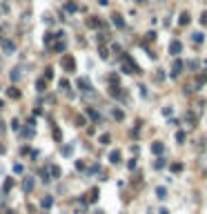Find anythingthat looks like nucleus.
I'll list each match as a JSON object with an SVG mask.
<instances>
[{
  "label": "nucleus",
  "mask_w": 207,
  "mask_h": 214,
  "mask_svg": "<svg viewBox=\"0 0 207 214\" xmlns=\"http://www.w3.org/2000/svg\"><path fill=\"white\" fill-rule=\"evenodd\" d=\"M123 71H125V74H138V71H140V67L136 65V60H134L129 54L123 56Z\"/></svg>",
  "instance_id": "f257e3e1"
},
{
  "label": "nucleus",
  "mask_w": 207,
  "mask_h": 214,
  "mask_svg": "<svg viewBox=\"0 0 207 214\" xmlns=\"http://www.w3.org/2000/svg\"><path fill=\"white\" fill-rule=\"evenodd\" d=\"M60 65H62V69H65V71H74V69H76V58L67 54V56H62Z\"/></svg>",
  "instance_id": "f03ea898"
},
{
  "label": "nucleus",
  "mask_w": 207,
  "mask_h": 214,
  "mask_svg": "<svg viewBox=\"0 0 207 214\" xmlns=\"http://www.w3.org/2000/svg\"><path fill=\"white\" fill-rule=\"evenodd\" d=\"M0 47H2V52H5V54H14V52H16V45L11 43V40H7V38L0 40Z\"/></svg>",
  "instance_id": "7ed1b4c3"
},
{
  "label": "nucleus",
  "mask_w": 207,
  "mask_h": 214,
  "mask_svg": "<svg viewBox=\"0 0 207 214\" xmlns=\"http://www.w3.org/2000/svg\"><path fill=\"white\" fill-rule=\"evenodd\" d=\"M183 74V60H174V65H172V78H178Z\"/></svg>",
  "instance_id": "20e7f679"
},
{
  "label": "nucleus",
  "mask_w": 207,
  "mask_h": 214,
  "mask_svg": "<svg viewBox=\"0 0 207 214\" xmlns=\"http://www.w3.org/2000/svg\"><path fill=\"white\" fill-rule=\"evenodd\" d=\"M181 52H183L181 40H172V43H169V54H172V56H178Z\"/></svg>",
  "instance_id": "39448f33"
},
{
  "label": "nucleus",
  "mask_w": 207,
  "mask_h": 214,
  "mask_svg": "<svg viewBox=\"0 0 207 214\" xmlns=\"http://www.w3.org/2000/svg\"><path fill=\"white\" fill-rule=\"evenodd\" d=\"M33 185H36V179H31V176H25V181H22V192H31L33 190Z\"/></svg>",
  "instance_id": "423d86ee"
},
{
  "label": "nucleus",
  "mask_w": 207,
  "mask_h": 214,
  "mask_svg": "<svg viewBox=\"0 0 207 214\" xmlns=\"http://www.w3.org/2000/svg\"><path fill=\"white\" fill-rule=\"evenodd\" d=\"M76 85H78V89H80V92H89V89H91V83L87 80V78H78V83H76Z\"/></svg>",
  "instance_id": "0eeeda50"
},
{
  "label": "nucleus",
  "mask_w": 207,
  "mask_h": 214,
  "mask_svg": "<svg viewBox=\"0 0 207 214\" xmlns=\"http://www.w3.org/2000/svg\"><path fill=\"white\" fill-rule=\"evenodd\" d=\"M87 27H91V29H98V27H102V20H100L98 16H91L89 20H87Z\"/></svg>",
  "instance_id": "6e6552de"
},
{
  "label": "nucleus",
  "mask_w": 207,
  "mask_h": 214,
  "mask_svg": "<svg viewBox=\"0 0 207 214\" xmlns=\"http://www.w3.org/2000/svg\"><path fill=\"white\" fill-rule=\"evenodd\" d=\"M189 20H191V16L187 14V11H183L181 18H178V25H181V27H187V25H189Z\"/></svg>",
  "instance_id": "1a4fd4ad"
},
{
  "label": "nucleus",
  "mask_w": 207,
  "mask_h": 214,
  "mask_svg": "<svg viewBox=\"0 0 207 214\" xmlns=\"http://www.w3.org/2000/svg\"><path fill=\"white\" fill-rule=\"evenodd\" d=\"M111 20H114V25H116L118 29H125V20H123V16H120V14H114V16H111Z\"/></svg>",
  "instance_id": "9d476101"
},
{
  "label": "nucleus",
  "mask_w": 207,
  "mask_h": 214,
  "mask_svg": "<svg viewBox=\"0 0 207 214\" xmlns=\"http://www.w3.org/2000/svg\"><path fill=\"white\" fill-rule=\"evenodd\" d=\"M163 149H165V145H163L160 141H154V143H151V152H154V154H163Z\"/></svg>",
  "instance_id": "9b49d317"
},
{
  "label": "nucleus",
  "mask_w": 207,
  "mask_h": 214,
  "mask_svg": "<svg viewBox=\"0 0 207 214\" xmlns=\"http://www.w3.org/2000/svg\"><path fill=\"white\" fill-rule=\"evenodd\" d=\"M51 134H54V138H56V143H60V141H62V132H60L58 125H51Z\"/></svg>",
  "instance_id": "f8f14e48"
},
{
  "label": "nucleus",
  "mask_w": 207,
  "mask_h": 214,
  "mask_svg": "<svg viewBox=\"0 0 207 214\" xmlns=\"http://www.w3.org/2000/svg\"><path fill=\"white\" fill-rule=\"evenodd\" d=\"M40 205L45 207V210H49V207L54 205V196H49V194H47V196H42V201H40Z\"/></svg>",
  "instance_id": "ddd939ff"
},
{
  "label": "nucleus",
  "mask_w": 207,
  "mask_h": 214,
  "mask_svg": "<svg viewBox=\"0 0 207 214\" xmlns=\"http://www.w3.org/2000/svg\"><path fill=\"white\" fill-rule=\"evenodd\" d=\"M205 83H207V74H205V71H200L198 78H196V89H200V87L205 85Z\"/></svg>",
  "instance_id": "4468645a"
},
{
  "label": "nucleus",
  "mask_w": 207,
  "mask_h": 214,
  "mask_svg": "<svg viewBox=\"0 0 207 214\" xmlns=\"http://www.w3.org/2000/svg\"><path fill=\"white\" fill-rule=\"evenodd\" d=\"M7 96H9V98H20V89H16V87H9V89H7Z\"/></svg>",
  "instance_id": "2eb2a0df"
},
{
  "label": "nucleus",
  "mask_w": 207,
  "mask_h": 214,
  "mask_svg": "<svg viewBox=\"0 0 207 214\" xmlns=\"http://www.w3.org/2000/svg\"><path fill=\"white\" fill-rule=\"evenodd\" d=\"M109 161L114 163V165H116V163H120V152H118V149H114V152L109 154Z\"/></svg>",
  "instance_id": "dca6fc26"
},
{
  "label": "nucleus",
  "mask_w": 207,
  "mask_h": 214,
  "mask_svg": "<svg viewBox=\"0 0 207 214\" xmlns=\"http://www.w3.org/2000/svg\"><path fill=\"white\" fill-rule=\"evenodd\" d=\"M191 40H194V43H196V45H200V43H203V40H205V36L200 34V31H196V34H191Z\"/></svg>",
  "instance_id": "f3484780"
},
{
  "label": "nucleus",
  "mask_w": 207,
  "mask_h": 214,
  "mask_svg": "<svg viewBox=\"0 0 207 214\" xmlns=\"http://www.w3.org/2000/svg\"><path fill=\"white\" fill-rule=\"evenodd\" d=\"M87 201H89V203H96V201H98V188L91 190V196H87Z\"/></svg>",
  "instance_id": "a211bd4d"
},
{
  "label": "nucleus",
  "mask_w": 207,
  "mask_h": 214,
  "mask_svg": "<svg viewBox=\"0 0 207 214\" xmlns=\"http://www.w3.org/2000/svg\"><path fill=\"white\" fill-rule=\"evenodd\" d=\"M49 174L58 179V176H60V167H58V165H49Z\"/></svg>",
  "instance_id": "6ab92c4d"
},
{
  "label": "nucleus",
  "mask_w": 207,
  "mask_h": 214,
  "mask_svg": "<svg viewBox=\"0 0 207 214\" xmlns=\"http://www.w3.org/2000/svg\"><path fill=\"white\" fill-rule=\"evenodd\" d=\"M156 40V31H147L145 34V43H154Z\"/></svg>",
  "instance_id": "aec40b11"
},
{
  "label": "nucleus",
  "mask_w": 207,
  "mask_h": 214,
  "mask_svg": "<svg viewBox=\"0 0 207 214\" xmlns=\"http://www.w3.org/2000/svg\"><path fill=\"white\" fill-rule=\"evenodd\" d=\"M107 83H109V85H118V74H109Z\"/></svg>",
  "instance_id": "412c9836"
},
{
  "label": "nucleus",
  "mask_w": 207,
  "mask_h": 214,
  "mask_svg": "<svg viewBox=\"0 0 207 214\" xmlns=\"http://www.w3.org/2000/svg\"><path fill=\"white\" fill-rule=\"evenodd\" d=\"M54 52L58 54V52H65V43H62V40H58V43L54 45Z\"/></svg>",
  "instance_id": "4be33fe9"
},
{
  "label": "nucleus",
  "mask_w": 207,
  "mask_h": 214,
  "mask_svg": "<svg viewBox=\"0 0 207 214\" xmlns=\"http://www.w3.org/2000/svg\"><path fill=\"white\" fill-rule=\"evenodd\" d=\"M87 116H91L94 120H98V118H100V116H98V111H96V109H91V107H87Z\"/></svg>",
  "instance_id": "5701e85b"
},
{
  "label": "nucleus",
  "mask_w": 207,
  "mask_h": 214,
  "mask_svg": "<svg viewBox=\"0 0 207 214\" xmlns=\"http://www.w3.org/2000/svg\"><path fill=\"white\" fill-rule=\"evenodd\" d=\"M9 76H11V80H18V78H20V69H18V67H14Z\"/></svg>",
  "instance_id": "b1692460"
},
{
  "label": "nucleus",
  "mask_w": 207,
  "mask_h": 214,
  "mask_svg": "<svg viewBox=\"0 0 207 214\" xmlns=\"http://www.w3.org/2000/svg\"><path fill=\"white\" fill-rule=\"evenodd\" d=\"M20 127H22V125H20V120H18V118L11 120V129H14V132H20Z\"/></svg>",
  "instance_id": "393cba45"
},
{
  "label": "nucleus",
  "mask_w": 207,
  "mask_h": 214,
  "mask_svg": "<svg viewBox=\"0 0 207 214\" xmlns=\"http://www.w3.org/2000/svg\"><path fill=\"white\" fill-rule=\"evenodd\" d=\"M51 40H56V34L47 31V34H45V43H47V45H51Z\"/></svg>",
  "instance_id": "a878e982"
},
{
  "label": "nucleus",
  "mask_w": 207,
  "mask_h": 214,
  "mask_svg": "<svg viewBox=\"0 0 207 214\" xmlns=\"http://www.w3.org/2000/svg\"><path fill=\"white\" fill-rule=\"evenodd\" d=\"M111 116H114L116 120H123V118H125V114H123L120 109H114V111H111Z\"/></svg>",
  "instance_id": "bb28decb"
},
{
  "label": "nucleus",
  "mask_w": 207,
  "mask_h": 214,
  "mask_svg": "<svg viewBox=\"0 0 207 214\" xmlns=\"http://www.w3.org/2000/svg\"><path fill=\"white\" fill-rule=\"evenodd\" d=\"M156 194H158V198H167V190L165 188H156Z\"/></svg>",
  "instance_id": "cd10ccee"
},
{
  "label": "nucleus",
  "mask_w": 207,
  "mask_h": 214,
  "mask_svg": "<svg viewBox=\"0 0 207 214\" xmlns=\"http://www.w3.org/2000/svg\"><path fill=\"white\" fill-rule=\"evenodd\" d=\"M45 83H47L45 78H38V83H36V87H38V92H45Z\"/></svg>",
  "instance_id": "c85d7f7f"
},
{
  "label": "nucleus",
  "mask_w": 207,
  "mask_h": 214,
  "mask_svg": "<svg viewBox=\"0 0 207 214\" xmlns=\"http://www.w3.org/2000/svg\"><path fill=\"white\" fill-rule=\"evenodd\" d=\"M98 170H100V165H98V163H94L91 167H87V174H96Z\"/></svg>",
  "instance_id": "c756f323"
},
{
  "label": "nucleus",
  "mask_w": 207,
  "mask_h": 214,
  "mask_svg": "<svg viewBox=\"0 0 207 214\" xmlns=\"http://www.w3.org/2000/svg\"><path fill=\"white\" fill-rule=\"evenodd\" d=\"M172 172H176V174L183 172V163H172Z\"/></svg>",
  "instance_id": "7c9ffc66"
},
{
  "label": "nucleus",
  "mask_w": 207,
  "mask_h": 214,
  "mask_svg": "<svg viewBox=\"0 0 207 214\" xmlns=\"http://www.w3.org/2000/svg\"><path fill=\"white\" fill-rule=\"evenodd\" d=\"M65 9H67V11H69V14H74V11H76V9H78V7H76L74 2H67V5H65Z\"/></svg>",
  "instance_id": "2f4dec72"
},
{
  "label": "nucleus",
  "mask_w": 207,
  "mask_h": 214,
  "mask_svg": "<svg viewBox=\"0 0 207 214\" xmlns=\"http://www.w3.org/2000/svg\"><path fill=\"white\" fill-rule=\"evenodd\" d=\"M71 152H74V147H71V145H65V147H62V154H65V156H71Z\"/></svg>",
  "instance_id": "473e14b6"
},
{
  "label": "nucleus",
  "mask_w": 207,
  "mask_h": 214,
  "mask_svg": "<svg viewBox=\"0 0 207 214\" xmlns=\"http://www.w3.org/2000/svg\"><path fill=\"white\" fill-rule=\"evenodd\" d=\"M154 167H156V170H160V167H165V158H158V161L154 163Z\"/></svg>",
  "instance_id": "72a5a7b5"
},
{
  "label": "nucleus",
  "mask_w": 207,
  "mask_h": 214,
  "mask_svg": "<svg viewBox=\"0 0 207 214\" xmlns=\"http://www.w3.org/2000/svg\"><path fill=\"white\" fill-rule=\"evenodd\" d=\"M51 71H54V69H51V67H47V69H45V80H51V76H54Z\"/></svg>",
  "instance_id": "f704fd0d"
},
{
  "label": "nucleus",
  "mask_w": 207,
  "mask_h": 214,
  "mask_svg": "<svg viewBox=\"0 0 207 214\" xmlns=\"http://www.w3.org/2000/svg\"><path fill=\"white\" fill-rule=\"evenodd\" d=\"M100 56H102V58H107V56H109V49H107V47H105V45L100 47Z\"/></svg>",
  "instance_id": "c9c22d12"
},
{
  "label": "nucleus",
  "mask_w": 207,
  "mask_h": 214,
  "mask_svg": "<svg viewBox=\"0 0 207 214\" xmlns=\"http://www.w3.org/2000/svg\"><path fill=\"white\" fill-rule=\"evenodd\" d=\"M109 143V134H102V136H100V145H107Z\"/></svg>",
  "instance_id": "e433bc0d"
},
{
  "label": "nucleus",
  "mask_w": 207,
  "mask_h": 214,
  "mask_svg": "<svg viewBox=\"0 0 207 214\" xmlns=\"http://www.w3.org/2000/svg\"><path fill=\"white\" fill-rule=\"evenodd\" d=\"M176 141L183 143V141H185V132H176Z\"/></svg>",
  "instance_id": "4c0bfd02"
},
{
  "label": "nucleus",
  "mask_w": 207,
  "mask_h": 214,
  "mask_svg": "<svg viewBox=\"0 0 207 214\" xmlns=\"http://www.w3.org/2000/svg\"><path fill=\"white\" fill-rule=\"evenodd\" d=\"M198 20H200V25H207V11H203V14H200Z\"/></svg>",
  "instance_id": "58836bf2"
},
{
  "label": "nucleus",
  "mask_w": 207,
  "mask_h": 214,
  "mask_svg": "<svg viewBox=\"0 0 207 214\" xmlns=\"http://www.w3.org/2000/svg\"><path fill=\"white\" fill-rule=\"evenodd\" d=\"M11 185H14V181H11V179L5 181V192H9V190H11Z\"/></svg>",
  "instance_id": "ea45409f"
},
{
  "label": "nucleus",
  "mask_w": 207,
  "mask_h": 214,
  "mask_svg": "<svg viewBox=\"0 0 207 214\" xmlns=\"http://www.w3.org/2000/svg\"><path fill=\"white\" fill-rule=\"evenodd\" d=\"M14 172H16V174H22V165H20V163H16V165H14Z\"/></svg>",
  "instance_id": "a19ab883"
},
{
  "label": "nucleus",
  "mask_w": 207,
  "mask_h": 214,
  "mask_svg": "<svg viewBox=\"0 0 207 214\" xmlns=\"http://www.w3.org/2000/svg\"><path fill=\"white\" fill-rule=\"evenodd\" d=\"M76 123H78V127H83V125H85V118H83V116H76Z\"/></svg>",
  "instance_id": "79ce46f5"
},
{
  "label": "nucleus",
  "mask_w": 207,
  "mask_h": 214,
  "mask_svg": "<svg viewBox=\"0 0 207 214\" xmlns=\"http://www.w3.org/2000/svg\"><path fill=\"white\" fill-rule=\"evenodd\" d=\"M127 167H129V170H134V167H136V158H132V161L127 163Z\"/></svg>",
  "instance_id": "37998d69"
},
{
  "label": "nucleus",
  "mask_w": 207,
  "mask_h": 214,
  "mask_svg": "<svg viewBox=\"0 0 207 214\" xmlns=\"http://www.w3.org/2000/svg\"><path fill=\"white\" fill-rule=\"evenodd\" d=\"M2 129H5V123H2V118H0V132H2Z\"/></svg>",
  "instance_id": "c03bdc74"
},
{
  "label": "nucleus",
  "mask_w": 207,
  "mask_h": 214,
  "mask_svg": "<svg viewBox=\"0 0 207 214\" xmlns=\"http://www.w3.org/2000/svg\"><path fill=\"white\" fill-rule=\"evenodd\" d=\"M0 109H5V101H0Z\"/></svg>",
  "instance_id": "a18cd8bd"
},
{
  "label": "nucleus",
  "mask_w": 207,
  "mask_h": 214,
  "mask_svg": "<svg viewBox=\"0 0 207 214\" xmlns=\"http://www.w3.org/2000/svg\"><path fill=\"white\" fill-rule=\"evenodd\" d=\"M160 214H169V212H167V210H160Z\"/></svg>",
  "instance_id": "49530a36"
},
{
  "label": "nucleus",
  "mask_w": 207,
  "mask_h": 214,
  "mask_svg": "<svg viewBox=\"0 0 207 214\" xmlns=\"http://www.w3.org/2000/svg\"><path fill=\"white\" fill-rule=\"evenodd\" d=\"M138 2H147V0H138Z\"/></svg>",
  "instance_id": "de8ad7c7"
},
{
  "label": "nucleus",
  "mask_w": 207,
  "mask_h": 214,
  "mask_svg": "<svg viewBox=\"0 0 207 214\" xmlns=\"http://www.w3.org/2000/svg\"><path fill=\"white\" fill-rule=\"evenodd\" d=\"M96 214H102V212H96Z\"/></svg>",
  "instance_id": "09e8293b"
}]
</instances>
